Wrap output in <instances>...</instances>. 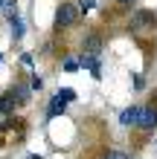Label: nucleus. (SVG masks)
Listing matches in <instances>:
<instances>
[{
  "label": "nucleus",
  "mask_w": 157,
  "mask_h": 159,
  "mask_svg": "<svg viewBox=\"0 0 157 159\" xmlns=\"http://www.w3.org/2000/svg\"><path fill=\"white\" fill-rule=\"evenodd\" d=\"M79 70V61L76 58H67V61H64V72H76Z\"/></svg>",
  "instance_id": "obj_9"
},
{
  "label": "nucleus",
  "mask_w": 157,
  "mask_h": 159,
  "mask_svg": "<svg viewBox=\"0 0 157 159\" xmlns=\"http://www.w3.org/2000/svg\"><path fill=\"white\" fill-rule=\"evenodd\" d=\"M137 127H140V130H154V127H157V110H154V107H143Z\"/></svg>",
  "instance_id": "obj_2"
},
{
  "label": "nucleus",
  "mask_w": 157,
  "mask_h": 159,
  "mask_svg": "<svg viewBox=\"0 0 157 159\" xmlns=\"http://www.w3.org/2000/svg\"><path fill=\"white\" fill-rule=\"evenodd\" d=\"M105 159H128V156H125V153H122V151H110V153H108V156H105Z\"/></svg>",
  "instance_id": "obj_12"
},
{
  "label": "nucleus",
  "mask_w": 157,
  "mask_h": 159,
  "mask_svg": "<svg viewBox=\"0 0 157 159\" xmlns=\"http://www.w3.org/2000/svg\"><path fill=\"white\" fill-rule=\"evenodd\" d=\"M99 43H102V38H99V35H87V41H85V46H87V52H90V55H96L99 49H102Z\"/></svg>",
  "instance_id": "obj_7"
},
{
  "label": "nucleus",
  "mask_w": 157,
  "mask_h": 159,
  "mask_svg": "<svg viewBox=\"0 0 157 159\" xmlns=\"http://www.w3.org/2000/svg\"><path fill=\"white\" fill-rule=\"evenodd\" d=\"M64 107H67V98H61V96H55V98L50 101V110H47V113H50V119H55V116H61V113H64Z\"/></svg>",
  "instance_id": "obj_4"
},
{
  "label": "nucleus",
  "mask_w": 157,
  "mask_h": 159,
  "mask_svg": "<svg viewBox=\"0 0 157 159\" xmlns=\"http://www.w3.org/2000/svg\"><path fill=\"white\" fill-rule=\"evenodd\" d=\"M41 87H44V81L38 75H32V90H41Z\"/></svg>",
  "instance_id": "obj_13"
},
{
  "label": "nucleus",
  "mask_w": 157,
  "mask_h": 159,
  "mask_svg": "<svg viewBox=\"0 0 157 159\" xmlns=\"http://www.w3.org/2000/svg\"><path fill=\"white\" fill-rule=\"evenodd\" d=\"M140 113H143V107H125L122 113H119V125H125V127H131V125H137L140 121Z\"/></svg>",
  "instance_id": "obj_3"
},
{
  "label": "nucleus",
  "mask_w": 157,
  "mask_h": 159,
  "mask_svg": "<svg viewBox=\"0 0 157 159\" xmlns=\"http://www.w3.org/2000/svg\"><path fill=\"white\" fill-rule=\"evenodd\" d=\"M12 107H15V93H9V96H3V98H0V116H3V113H9Z\"/></svg>",
  "instance_id": "obj_8"
},
{
  "label": "nucleus",
  "mask_w": 157,
  "mask_h": 159,
  "mask_svg": "<svg viewBox=\"0 0 157 159\" xmlns=\"http://www.w3.org/2000/svg\"><path fill=\"white\" fill-rule=\"evenodd\" d=\"M76 20H79V9L73 3H61L58 12H55V23H58V26H73Z\"/></svg>",
  "instance_id": "obj_1"
},
{
  "label": "nucleus",
  "mask_w": 157,
  "mask_h": 159,
  "mask_svg": "<svg viewBox=\"0 0 157 159\" xmlns=\"http://www.w3.org/2000/svg\"><path fill=\"white\" fill-rule=\"evenodd\" d=\"M58 96H61V98H67V101H73V98H76V90H70V87H61V90H58Z\"/></svg>",
  "instance_id": "obj_10"
},
{
  "label": "nucleus",
  "mask_w": 157,
  "mask_h": 159,
  "mask_svg": "<svg viewBox=\"0 0 157 159\" xmlns=\"http://www.w3.org/2000/svg\"><path fill=\"white\" fill-rule=\"evenodd\" d=\"M81 67H85V70H90V75H93V78H99V75H102V70H99V61L93 58V55H85V58H81Z\"/></svg>",
  "instance_id": "obj_5"
},
{
  "label": "nucleus",
  "mask_w": 157,
  "mask_h": 159,
  "mask_svg": "<svg viewBox=\"0 0 157 159\" xmlns=\"http://www.w3.org/2000/svg\"><path fill=\"white\" fill-rule=\"evenodd\" d=\"M0 9H6V0H0Z\"/></svg>",
  "instance_id": "obj_15"
},
{
  "label": "nucleus",
  "mask_w": 157,
  "mask_h": 159,
  "mask_svg": "<svg viewBox=\"0 0 157 159\" xmlns=\"http://www.w3.org/2000/svg\"><path fill=\"white\" fill-rule=\"evenodd\" d=\"M0 61H3V55H0Z\"/></svg>",
  "instance_id": "obj_16"
},
{
  "label": "nucleus",
  "mask_w": 157,
  "mask_h": 159,
  "mask_svg": "<svg viewBox=\"0 0 157 159\" xmlns=\"http://www.w3.org/2000/svg\"><path fill=\"white\" fill-rule=\"evenodd\" d=\"M9 23H12V38L21 41V38H23V20H21L17 15H12V20H9Z\"/></svg>",
  "instance_id": "obj_6"
},
{
  "label": "nucleus",
  "mask_w": 157,
  "mask_h": 159,
  "mask_svg": "<svg viewBox=\"0 0 157 159\" xmlns=\"http://www.w3.org/2000/svg\"><path fill=\"white\" fill-rule=\"evenodd\" d=\"M116 3H119V6H128V3H131V0H116Z\"/></svg>",
  "instance_id": "obj_14"
},
{
  "label": "nucleus",
  "mask_w": 157,
  "mask_h": 159,
  "mask_svg": "<svg viewBox=\"0 0 157 159\" xmlns=\"http://www.w3.org/2000/svg\"><path fill=\"white\" fill-rule=\"evenodd\" d=\"M93 9V0H79V12H90Z\"/></svg>",
  "instance_id": "obj_11"
}]
</instances>
